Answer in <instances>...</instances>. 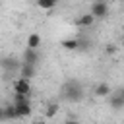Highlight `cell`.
<instances>
[{
    "mask_svg": "<svg viewBox=\"0 0 124 124\" xmlns=\"http://www.w3.org/2000/svg\"><path fill=\"white\" fill-rule=\"evenodd\" d=\"M60 95H62V99L68 101V103H79V101H83V97H85V89H83V85H81L78 79H68V81L60 87Z\"/></svg>",
    "mask_w": 124,
    "mask_h": 124,
    "instance_id": "obj_1",
    "label": "cell"
},
{
    "mask_svg": "<svg viewBox=\"0 0 124 124\" xmlns=\"http://www.w3.org/2000/svg\"><path fill=\"white\" fill-rule=\"evenodd\" d=\"M89 14L95 17V19H105L108 16V4L105 0H93L91 8H89Z\"/></svg>",
    "mask_w": 124,
    "mask_h": 124,
    "instance_id": "obj_2",
    "label": "cell"
},
{
    "mask_svg": "<svg viewBox=\"0 0 124 124\" xmlns=\"http://www.w3.org/2000/svg\"><path fill=\"white\" fill-rule=\"evenodd\" d=\"M21 62L16 56H0V70H4L6 74H16L19 70Z\"/></svg>",
    "mask_w": 124,
    "mask_h": 124,
    "instance_id": "obj_3",
    "label": "cell"
},
{
    "mask_svg": "<svg viewBox=\"0 0 124 124\" xmlns=\"http://www.w3.org/2000/svg\"><path fill=\"white\" fill-rule=\"evenodd\" d=\"M12 89H14V93H23V95H29L31 97V79L16 78L12 81Z\"/></svg>",
    "mask_w": 124,
    "mask_h": 124,
    "instance_id": "obj_4",
    "label": "cell"
},
{
    "mask_svg": "<svg viewBox=\"0 0 124 124\" xmlns=\"http://www.w3.org/2000/svg\"><path fill=\"white\" fill-rule=\"evenodd\" d=\"M41 60V54H39V48H25L23 54H21V62L23 64H31V66H37Z\"/></svg>",
    "mask_w": 124,
    "mask_h": 124,
    "instance_id": "obj_5",
    "label": "cell"
},
{
    "mask_svg": "<svg viewBox=\"0 0 124 124\" xmlns=\"http://www.w3.org/2000/svg\"><path fill=\"white\" fill-rule=\"evenodd\" d=\"M112 93V87L107 83V81H101V83H97L95 87H93V95L97 97V99H105V97H108Z\"/></svg>",
    "mask_w": 124,
    "mask_h": 124,
    "instance_id": "obj_6",
    "label": "cell"
},
{
    "mask_svg": "<svg viewBox=\"0 0 124 124\" xmlns=\"http://www.w3.org/2000/svg\"><path fill=\"white\" fill-rule=\"evenodd\" d=\"M14 107H16V110H17V116L19 118H27V116H31V99L29 101H21V103H14Z\"/></svg>",
    "mask_w": 124,
    "mask_h": 124,
    "instance_id": "obj_7",
    "label": "cell"
},
{
    "mask_svg": "<svg viewBox=\"0 0 124 124\" xmlns=\"http://www.w3.org/2000/svg\"><path fill=\"white\" fill-rule=\"evenodd\" d=\"M107 99H108V105H110L112 110H120V108H124V97H122L118 91H112Z\"/></svg>",
    "mask_w": 124,
    "mask_h": 124,
    "instance_id": "obj_8",
    "label": "cell"
},
{
    "mask_svg": "<svg viewBox=\"0 0 124 124\" xmlns=\"http://www.w3.org/2000/svg\"><path fill=\"white\" fill-rule=\"evenodd\" d=\"M78 27H81V29H87V27H91L93 23H95V17L87 12V14H81V16H78L76 17V21H74Z\"/></svg>",
    "mask_w": 124,
    "mask_h": 124,
    "instance_id": "obj_9",
    "label": "cell"
},
{
    "mask_svg": "<svg viewBox=\"0 0 124 124\" xmlns=\"http://www.w3.org/2000/svg\"><path fill=\"white\" fill-rule=\"evenodd\" d=\"M60 110V103L58 101H50L46 107H45V118H54Z\"/></svg>",
    "mask_w": 124,
    "mask_h": 124,
    "instance_id": "obj_10",
    "label": "cell"
},
{
    "mask_svg": "<svg viewBox=\"0 0 124 124\" xmlns=\"http://www.w3.org/2000/svg\"><path fill=\"white\" fill-rule=\"evenodd\" d=\"M19 78H25V79H31L33 76H35V66H31V64H23L21 62V66H19Z\"/></svg>",
    "mask_w": 124,
    "mask_h": 124,
    "instance_id": "obj_11",
    "label": "cell"
},
{
    "mask_svg": "<svg viewBox=\"0 0 124 124\" xmlns=\"http://www.w3.org/2000/svg\"><path fill=\"white\" fill-rule=\"evenodd\" d=\"M60 46L64 50H78V37H70V39H62Z\"/></svg>",
    "mask_w": 124,
    "mask_h": 124,
    "instance_id": "obj_12",
    "label": "cell"
},
{
    "mask_svg": "<svg viewBox=\"0 0 124 124\" xmlns=\"http://www.w3.org/2000/svg\"><path fill=\"white\" fill-rule=\"evenodd\" d=\"M4 116H6V120H17V118H19V116H17V110H16V107H14V103H10V105L4 107Z\"/></svg>",
    "mask_w": 124,
    "mask_h": 124,
    "instance_id": "obj_13",
    "label": "cell"
},
{
    "mask_svg": "<svg viewBox=\"0 0 124 124\" xmlns=\"http://www.w3.org/2000/svg\"><path fill=\"white\" fill-rule=\"evenodd\" d=\"M41 46V35L39 33H31L27 37V48H39Z\"/></svg>",
    "mask_w": 124,
    "mask_h": 124,
    "instance_id": "obj_14",
    "label": "cell"
},
{
    "mask_svg": "<svg viewBox=\"0 0 124 124\" xmlns=\"http://www.w3.org/2000/svg\"><path fill=\"white\" fill-rule=\"evenodd\" d=\"M35 2H37V6H39L41 10H46V12H48V10H52L60 0H35Z\"/></svg>",
    "mask_w": 124,
    "mask_h": 124,
    "instance_id": "obj_15",
    "label": "cell"
},
{
    "mask_svg": "<svg viewBox=\"0 0 124 124\" xmlns=\"http://www.w3.org/2000/svg\"><path fill=\"white\" fill-rule=\"evenodd\" d=\"M29 99H31L29 95H23V93H14L12 103H21V101H29Z\"/></svg>",
    "mask_w": 124,
    "mask_h": 124,
    "instance_id": "obj_16",
    "label": "cell"
},
{
    "mask_svg": "<svg viewBox=\"0 0 124 124\" xmlns=\"http://www.w3.org/2000/svg\"><path fill=\"white\" fill-rule=\"evenodd\" d=\"M105 52H107V54H114V52H116V46H114V45H107Z\"/></svg>",
    "mask_w": 124,
    "mask_h": 124,
    "instance_id": "obj_17",
    "label": "cell"
},
{
    "mask_svg": "<svg viewBox=\"0 0 124 124\" xmlns=\"http://www.w3.org/2000/svg\"><path fill=\"white\" fill-rule=\"evenodd\" d=\"M64 124H81V122H79L78 118H74V116H70V118H66V120H64Z\"/></svg>",
    "mask_w": 124,
    "mask_h": 124,
    "instance_id": "obj_18",
    "label": "cell"
},
{
    "mask_svg": "<svg viewBox=\"0 0 124 124\" xmlns=\"http://www.w3.org/2000/svg\"><path fill=\"white\" fill-rule=\"evenodd\" d=\"M6 116H4V107H0V122H4Z\"/></svg>",
    "mask_w": 124,
    "mask_h": 124,
    "instance_id": "obj_19",
    "label": "cell"
},
{
    "mask_svg": "<svg viewBox=\"0 0 124 124\" xmlns=\"http://www.w3.org/2000/svg\"><path fill=\"white\" fill-rule=\"evenodd\" d=\"M31 124H45V120H35V122H31Z\"/></svg>",
    "mask_w": 124,
    "mask_h": 124,
    "instance_id": "obj_20",
    "label": "cell"
}]
</instances>
